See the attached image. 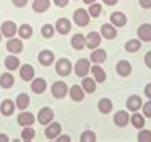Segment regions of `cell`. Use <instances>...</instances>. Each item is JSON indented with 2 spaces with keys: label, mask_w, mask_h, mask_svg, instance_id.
<instances>
[{
  "label": "cell",
  "mask_w": 151,
  "mask_h": 142,
  "mask_svg": "<svg viewBox=\"0 0 151 142\" xmlns=\"http://www.w3.org/2000/svg\"><path fill=\"white\" fill-rule=\"evenodd\" d=\"M68 2H70V0H54V5L62 8V7H67V5H68Z\"/></svg>",
  "instance_id": "cell-41"
},
{
  "label": "cell",
  "mask_w": 151,
  "mask_h": 142,
  "mask_svg": "<svg viewBox=\"0 0 151 142\" xmlns=\"http://www.w3.org/2000/svg\"><path fill=\"white\" fill-rule=\"evenodd\" d=\"M110 21H111L113 26L122 27V26H126V21H127V18H126L124 13H121V11H116V13H113L111 16H110Z\"/></svg>",
  "instance_id": "cell-17"
},
{
  "label": "cell",
  "mask_w": 151,
  "mask_h": 142,
  "mask_svg": "<svg viewBox=\"0 0 151 142\" xmlns=\"http://www.w3.org/2000/svg\"><path fill=\"white\" fill-rule=\"evenodd\" d=\"M113 121H115L116 126H126V125L129 123V113L126 110H119L115 113V117H113Z\"/></svg>",
  "instance_id": "cell-14"
},
{
  "label": "cell",
  "mask_w": 151,
  "mask_h": 142,
  "mask_svg": "<svg viewBox=\"0 0 151 142\" xmlns=\"http://www.w3.org/2000/svg\"><path fill=\"white\" fill-rule=\"evenodd\" d=\"M116 72H118V75H121V77H127L130 72H132V66H130L127 61H119V62L116 64Z\"/></svg>",
  "instance_id": "cell-20"
},
{
  "label": "cell",
  "mask_w": 151,
  "mask_h": 142,
  "mask_svg": "<svg viewBox=\"0 0 151 142\" xmlns=\"http://www.w3.org/2000/svg\"><path fill=\"white\" fill-rule=\"evenodd\" d=\"M32 8H34L35 13H43L50 8V0H34Z\"/></svg>",
  "instance_id": "cell-25"
},
{
  "label": "cell",
  "mask_w": 151,
  "mask_h": 142,
  "mask_svg": "<svg viewBox=\"0 0 151 142\" xmlns=\"http://www.w3.org/2000/svg\"><path fill=\"white\" fill-rule=\"evenodd\" d=\"M51 93L56 99H62V97H65V94L68 93V88L64 82H56V83H52V86H51Z\"/></svg>",
  "instance_id": "cell-2"
},
{
  "label": "cell",
  "mask_w": 151,
  "mask_h": 142,
  "mask_svg": "<svg viewBox=\"0 0 151 142\" xmlns=\"http://www.w3.org/2000/svg\"><path fill=\"white\" fill-rule=\"evenodd\" d=\"M60 134V125L59 123H48V128L45 129V136L48 139H56Z\"/></svg>",
  "instance_id": "cell-11"
},
{
  "label": "cell",
  "mask_w": 151,
  "mask_h": 142,
  "mask_svg": "<svg viewBox=\"0 0 151 142\" xmlns=\"http://www.w3.org/2000/svg\"><path fill=\"white\" fill-rule=\"evenodd\" d=\"M89 16H92V18H99L100 16V13H102V7L99 5V3H91V5H89Z\"/></svg>",
  "instance_id": "cell-35"
},
{
  "label": "cell",
  "mask_w": 151,
  "mask_h": 142,
  "mask_svg": "<svg viewBox=\"0 0 151 142\" xmlns=\"http://www.w3.org/2000/svg\"><path fill=\"white\" fill-rule=\"evenodd\" d=\"M97 109H99V112H102V113H110L113 109V102L110 99H107V97H102L99 101V104H97Z\"/></svg>",
  "instance_id": "cell-24"
},
{
  "label": "cell",
  "mask_w": 151,
  "mask_h": 142,
  "mask_svg": "<svg viewBox=\"0 0 151 142\" xmlns=\"http://www.w3.org/2000/svg\"><path fill=\"white\" fill-rule=\"evenodd\" d=\"M6 50L11 54H19V53H22V42L19 38H10L6 43Z\"/></svg>",
  "instance_id": "cell-8"
},
{
  "label": "cell",
  "mask_w": 151,
  "mask_h": 142,
  "mask_svg": "<svg viewBox=\"0 0 151 142\" xmlns=\"http://www.w3.org/2000/svg\"><path fill=\"white\" fill-rule=\"evenodd\" d=\"M138 2H140V7L142 8H146V10L151 8V0H138Z\"/></svg>",
  "instance_id": "cell-43"
},
{
  "label": "cell",
  "mask_w": 151,
  "mask_h": 142,
  "mask_svg": "<svg viewBox=\"0 0 151 142\" xmlns=\"http://www.w3.org/2000/svg\"><path fill=\"white\" fill-rule=\"evenodd\" d=\"M8 141V136L6 134H0V142H6Z\"/></svg>",
  "instance_id": "cell-48"
},
{
  "label": "cell",
  "mask_w": 151,
  "mask_h": 142,
  "mask_svg": "<svg viewBox=\"0 0 151 142\" xmlns=\"http://www.w3.org/2000/svg\"><path fill=\"white\" fill-rule=\"evenodd\" d=\"M19 37L21 38H30L32 34H34V30H32V26H29V24H22L21 27H19Z\"/></svg>",
  "instance_id": "cell-33"
},
{
  "label": "cell",
  "mask_w": 151,
  "mask_h": 142,
  "mask_svg": "<svg viewBox=\"0 0 151 142\" xmlns=\"http://www.w3.org/2000/svg\"><path fill=\"white\" fill-rule=\"evenodd\" d=\"M100 37L108 38V40L115 38L116 37V27L113 26V24H104L102 29H100Z\"/></svg>",
  "instance_id": "cell-12"
},
{
  "label": "cell",
  "mask_w": 151,
  "mask_h": 142,
  "mask_svg": "<svg viewBox=\"0 0 151 142\" xmlns=\"http://www.w3.org/2000/svg\"><path fill=\"white\" fill-rule=\"evenodd\" d=\"M34 74H35V70H34V67H32L30 64H24V66L19 69V77H21L24 82L32 80L34 78Z\"/></svg>",
  "instance_id": "cell-13"
},
{
  "label": "cell",
  "mask_w": 151,
  "mask_h": 142,
  "mask_svg": "<svg viewBox=\"0 0 151 142\" xmlns=\"http://www.w3.org/2000/svg\"><path fill=\"white\" fill-rule=\"evenodd\" d=\"M89 13L86 10H83V8H78V10L73 13V21H75L76 26H80V27H84V26H88V22H89Z\"/></svg>",
  "instance_id": "cell-1"
},
{
  "label": "cell",
  "mask_w": 151,
  "mask_h": 142,
  "mask_svg": "<svg viewBox=\"0 0 151 142\" xmlns=\"http://www.w3.org/2000/svg\"><path fill=\"white\" fill-rule=\"evenodd\" d=\"M16 32H18V29H16V24L13 21H5L2 24V35L11 38V37H14Z\"/></svg>",
  "instance_id": "cell-9"
},
{
  "label": "cell",
  "mask_w": 151,
  "mask_h": 142,
  "mask_svg": "<svg viewBox=\"0 0 151 142\" xmlns=\"http://www.w3.org/2000/svg\"><path fill=\"white\" fill-rule=\"evenodd\" d=\"M38 61L43 66H51L52 61H54V54H52V51H50V50H43V51H40V54H38Z\"/></svg>",
  "instance_id": "cell-18"
},
{
  "label": "cell",
  "mask_w": 151,
  "mask_h": 142,
  "mask_svg": "<svg viewBox=\"0 0 151 142\" xmlns=\"http://www.w3.org/2000/svg\"><path fill=\"white\" fill-rule=\"evenodd\" d=\"M68 91H70V97L75 102H81L84 99V90L81 86H78V85H73Z\"/></svg>",
  "instance_id": "cell-19"
},
{
  "label": "cell",
  "mask_w": 151,
  "mask_h": 142,
  "mask_svg": "<svg viewBox=\"0 0 151 142\" xmlns=\"http://www.w3.org/2000/svg\"><path fill=\"white\" fill-rule=\"evenodd\" d=\"M21 137L24 141H32L35 137V131H34V128H27V126H24L22 129V133H21Z\"/></svg>",
  "instance_id": "cell-36"
},
{
  "label": "cell",
  "mask_w": 151,
  "mask_h": 142,
  "mask_svg": "<svg viewBox=\"0 0 151 142\" xmlns=\"http://www.w3.org/2000/svg\"><path fill=\"white\" fill-rule=\"evenodd\" d=\"M145 64L151 69V51L146 53V56H145Z\"/></svg>",
  "instance_id": "cell-44"
},
{
  "label": "cell",
  "mask_w": 151,
  "mask_h": 142,
  "mask_svg": "<svg viewBox=\"0 0 151 142\" xmlns=\"http://www.w3.org/2000/svg\"><path fill=\"white\" fill-rule=\"evenodd\" d=\"M140 46H142V42L140 40H137V38H134V40H129L127 43H126V50H127L129 53H135L140 50Z\"/></svg>",
  "instance_id": "cell-34"
},
{
  "label": "cell",
  "mask_w": 151,
  "mask_h": 142,
  "mask_svg": "<svg viewBox=\"0 0 151 142\" xmlns=\"http://www.w3.org/2000/svg\"><path fill=\"white\" fill-rule=\"evenodd\" d=\"M138 141L151 142V131H150V129H142V131L138 133Z\"/></svg>",
  "instance_id": "cell-38"
},
{
  "label": "cell",
  "mask_w": 151,
  "mask_h": 142,
  "mask_svg": "<svg viewBox=\"0 0 151 142\" xmlns=\"http://www.w3.org/2000/svg\"><path fill=\"white\" fill-rule=\"evenodd\" d=\"M130 123L134 125V128H143L145 126V118L143 115H140V113H134L132 117H130Z\"/></svg>",
  "instance_id": "cell-32"
},
{
  "label": "cell",
  "mask_w": 151,
  "mask_h": 142,
  "mask_svg": "<svg viewBox=\"0 0 151 142\" xmlns=\"http://www.w3.org/2000/svg\"><path fill=\"white\" fill-rule=\"evenodd\" d=\"M92 75H94V80L99 83H104L105 80H107V74H105V70L102 69L100 66H92Z\"/></svg>",
  "instance_id": "cell-22"
},
{
  "label": "cell",
  "mask_w": 151,
  "mask_h": 142,
  "mask_svg": "<svg viewBox=\"0 0 151 142\" xmlns=\"http://www.w3.org/2000/svg\"><path fill=\"white\" fill-rule=\"evenodd\" d=\"M72 46L75 48V50H83L84 46H86V37L84 35H81V34H75L72 37Z\"/></svg>",
  "instance_id": "cell-21"
},
{
  "label": "cell",
  "mask_w": 151,
  "mask_h": 142,
  "mask_svg": "<svg viewBox=\"0 0 151 142\" xmlns=\"http://www.w3.org/2000/svg\"><path fill=\"white\" fill-rule=\"evenodd\" d=\"M19 59L16 58L14 54H10V56H6L5 58V67L8 69V70H16V69L19 67Z\"/></svg>",
  "instance_id": "cell-28"
},
{
  "label": "cell",
  "mask_w": 151,
  "mask_h": 142,
  "mask_svg": "<svg viewBox=\"0 0 151 142\" xmlns=\"http://www.w3.org/2000/svg\"><path fill=\"white\" fill-rule=\"evenodd\" d=\"M0 112H2L5 117L11 115V113L14 112V102H13L11 99H6V101H3V102H2V105H0Z\"/></svg>",
  "instance_id": "cell-26"
},
{
  "label": "cell",
  "mask_w": 151,
  "mask_h": 142,
  "mask_svg": "<svg viewBox=\"0 0 151 142\" xmlns=\"http://www.w3.org/2000/svg\"><path fill=\"white\" fill-rule=\"evenodd\" d=\"M42 35L45 38H52V35H54V27H52L51 24H45L42 27Z\"/></svg>",
  "instance_id": "cell-37"
},
{
  "label": "cell",
  "mask_w": 151,
  "mask_h": 142,
  "mask_svg": "<svg viewBox=\"0 0 151 142\" xmlns=\"http://www.w3.org/2000/svg\"><path fill=\"white\" fill-rule=\"evenodd\" d=\"M118 2H119V0H104L105 5H116Z\"/></svg>",
  "instance_id": "cell-47"
},
{
  "label": "cell",
  "mask_w": 151,
  "mask_h": 142,
  "mask_svg": "<svg viewBox=\"0 0 151 142\" xmlns=\"http://www.w3.org/2000/svg\"><path fill=\"white\" fill-rule=\"evenodd\" d=\"M0 40H2V35H0Z\"/></svg>",
  "instance_id": "cell-50"
},
{
  "label": "cell",
  "mask_w": 151,
  "mask_h": 142,
  "mask_svg": "<svg viewBox=\"0 0 151 142\" xmlns=\"http://www.w3.org/2000/svg\"><path fill=\"white\" fill-rule=\"evenodd\" d=\"M56 72H58L60 77H67V75L72 72V64H70V61L65 59V58L59 59L58 64H56Z\"/></svg>",
  "instance_id": "cell-3"
},
{
  "label": "cell",
  "mask_w": 151,
  "mask_h": 142,
  "mask_svg": "<svg viewBox=\"0 0 151 142\" xmlns=\"http://www.w3.org/2000/svg\"><path fill=\"white\" fill-rule=\"evenodd\" d=\"M102 38H100V34L99 32H89L88 37H86V46L89 50H96L97 46L100 45Z\"/></svg>",
  "instance_id": "cell-6"
},
{
  "label": "cell",
  "mask_w": 151,
  "mask_h": 142,
  "mask_svg": "<svg viewBox=\"0 0 151 142\" xmlns=\"http://www.w3.org/2000/svg\"><path fill=\"white\" fill-rule=\"evenodd\" d=\"M14 85V77L11 74H2L0 75V86L2 88H11Z\"/></svg>",
  "instance_id": "cell-29"
},
{
  "label": "cell",
  "mask_w": 151,
  "mask_h": 142,
  "mask_svg": "<svg viewBox=\"0 0 151 142\" xmlns=\"http://www.w3.org/2000/svg\"><path fill=\"white\" fill-rule=\"evenodd\" d=\"M30 104V97L27 94H24V93H21L18 97H16V107L21 109V110H24V109H27V105Z\"/></svg>",
  "instance_id": "cell-30"
},
{
  "label": "cell",
  "mask_w": 151,
  "mask_h": 142,
  "mask_svg": "<svg viewBox=\"0 0 151 142\" xmlns=\"http://www.w3.org/2000/svg\"><path fill=\"white\" fill-rule=\"evenodd\" d=\"M52 117H54V112H52L50 107L40 109V112H38V123H40V125H48V123H51V121H52Z\"/></svg>",
  "instance_id": "cell-4"
},
{
  "label": "cell",
  "mask_w": 151,
  "mask_h": 142,
  "mask_svg": "<svg viewBox=\"0 0 151 142\" xmlns=\"http://www.w3.org/2000/svg\"><path fill=\"white\" fill-rule=\"evenodd\" d=\"M81 88L84 90V93H91V94H92V93L96 91V80L84 77V78H83V83H81Z\"/></svg>",
  "instance_id": "cell-31"
},
{
  "label": "cell",
  "mask_w": 151,
  "mask_h": 142,
  "mask_svg": "<svg viewBox=\"0 0 151 142\" xmlns=\"http://www.w3.org/2000/svg\"><path fill=\"white\" fill-rule=\"evenodd\" d=\"M83 2H84V3H88V5H91V3H94L96 0H83Z\"/></svg>",
  "instance_id": "cell-49"
},
{
  "label": "cell",
  "mask_w": 151,
  "mask_h": 142,
  "mask_svg": "<svg viewBox=\"0 0 151 142\" xmlns=\"http://www.w3.org/2000/svg\"><path fill=\"white\" fill-rule=\"evenodd\" d=\"M143 115L148 117V118H151V99L148 101V102L143 104Z\"/></svg>",
  "instance_id": "cell-40"
},
{
  "label": "cell",
  "mask_w": 151,
  "mask_h": 142,
  "mask_svg": "<svg viewBox=\"0 0 151 142\" xmlns=\"http://www.w3.org/2000/svg\"><path fill=\"white\" fill-rule=\"evenodd\" d=\"M56 139H58V142H68V141H70V136H60L59 134Z\"/></svg>",
  "instance_id": "cell-45"
},
{
  "label": "cell",
  "mask_w": 151,
  "mask_h": 142,
  "mask_svg": "<svg viewBox=\"0 0 151 142\" xmlns=\"http://www.w3.org/2000/svg\"><path fill=\"white\" fill-rule=\"evenodd\" d=\"M13 5H14V7L22 8V7H26V5H27V0H13Z\"/></svg>",
  "instance_id": "cell-42"
},
{
  "label": "cell",
  "mask_w": 151,
  "mask_h": 142,
  "mask_svg": "<svg viewBox=\"0 0 151 142\" xmlns=\"http://www.w3.org/2000/svg\"><path fill=\"white\" fill-rule=\"evenodd\" d=\"M32 91L37 93V94H42V93L46 90V82H45L43 78H35L34 82H32Z\"/></svg>",
  "instance_id": "cell-27"
},
{
  "label": "cell",
  "mask_w": 151,
  "mask_h": 142,
  "mask_svg": "<svg viewBox=\"0 0 151 142\" xmlns=\"http://www.w3.org/2000/svg\"><path fill=\"white\" fill-rule=\"evenodd\" d=\"M89 70H91V66H89V61L88 59H80L78 62L75 64V74H76V77H86Z\"/></svg>",
  "instance_id": "cell-5"
},
{
  "label": "cell",
  "mask_w": 151,
  "mask_h": 142,
  "mask_svg": "<svg viewBox=\"0 0 151 142\" xmlns=\"http://www.w3.org/2000/svg\"><path fill=\"white\" fill-rule=\"evenodd\" d=\"M34 121L35 117L30 112H21L18 115V125H21V126H30V125H34Z\"/></svg>",
  "instance_id": "cell-10"
},
{
  "label": "cell",
  "mask_w": 151,
  "mask_h": 142,
  "mask_svg": "<svg viewBox=\"0 0 151 142\" xmlns=\"http://www.w3.org/2000/svg\"><path fill=\"white\" fill-rule=\"evenodd\" d=\"M105 59H107V53H105L104 50L96 48V50L91 53V61H92L94 64H102Z\"/></svg>",
  "instance_id": "cell-23"
},
{
  "label": "cell",
  "mask_w": 151,
  "mask_h": 142,
  "mask_svg": "<svg viewBox=\"0 0 151 142\" xmlns=\"http://www.w3.org/2000/svg\"><path fill=\"white\" fill-rule=\"evenodd\" d=\"M145 94H146V97H148V99H151V83H148L145 86Z\"/></svg>",
  "instance_id": "cell-46"
},
{
  "label": "cell",
  "mask_w": 151,
  "mask_h": 142,
  "mask_svg": "<svg viewBox=\"0 0 151 142\" xmlns=\"http://www.w3.org/2000/svg\"><path fill=\"white\" fill-rule=\"evenodd\" d=\"M56 30H58L59 34H62V35L68 34V32L72 30V24H70V21H68L67 18H59L58 21H56Z\"/></svg>",
  "instance_id": "cell-7"
},
{
  "label": "cell",
  "mask_w": 151,
  "mask_h": 142,
  "mask_svg": "<svg viewBox=\"0 0 151 142\" xmlns=\"http://www.w3.org/2000/svg\"><path fill=\"white\" fill-rule=\"evenodd\" d=\"M80 141H83V142H94V141H96V134H94L92 131H84L83 134H81Z\"/></svg>",
  "instance_id": "cell-39"
},
{
  "label": "cell",
  "mask_w": 151,
  "mask_h": 142,
  "mask_svg": "<svg viewBox=\"0 0 151 142\" xmlns=\"http://www.w3.org/2000/svg\"><path fill=\"white\" fill-rule=\"evenodd\" d=\"M142 102H143V101H142V97L134 94V96H129V99H127V102H126V105H127V109H129V110L137 112L138 109L142 107Z\"/></svg>",
  "instance_id": "cell-16"
},
{
  "label": "cell",
  "mask_w": 151,
  "mask_h": 142,
  "mask_svg": "<svg viewBox=\"0 0 151 142\" xmlns=\"http://www.w3.org/2000/svg\"><path fill=\"white\" fill-rule=\"evenodd\" d=\"M138 38H142L143 42H151V24H142L137 30Z\"/></svg>",
  "instance_id": "cell-15"
}]
</instances>
